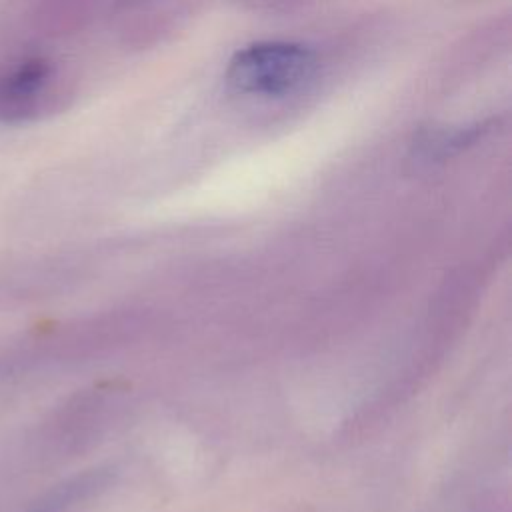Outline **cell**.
Masks as SVG:
<instances>
[{
  "label": "cell",
  "mask_w": 512,
  "mask_h": 512,
  "mask_svg": "<svg viewBox=\"0 0 512 512\" xmlns=\"http://www.w3.org/2000/svg\"><path fill=\"white\" fill-rule=\"evenodd\" d=\"M316 70V54L300 42L264 40L238 50L226 68L228 86L246 96L278 98L300 88Z\"/></svg>",
  "instance_id": "cell-1"
},
{
  "label": "cell",
  "mask_w": 512,
  "mask_h": 512,
  "mask_svg": "<svg viewBox=\"0 0 512 512\" xmlns=\"http://www.w3.org/2000/svg\"><path fill=\"white\" fill-rule=\"evenodd\" d=\"M52 74V62L42 56H28L0 68V122L16 124L34 116Z\"/></svg>",
  "instance_id": "cell-2"
},
{
  "label": "cell",
  "mask_w": 512,
  "mask_h": 512,
  "mask_svg": "<svg viewBox=\"0 0 512 512\" xmlns=\"http://www.w3.org/2000/svg\"><path fill=\"white\" fill-rule=\"evenodd\" d=\"M100 484H102L100 474H86L82 478H74V480L54 488L48 496H44L28 512H66L74 502L82 500L86 494H90Z\"/></svg>",
  "instance_id": "cell-3"
},
{
  "label": "cell",
  "mask_w": 512,
  "mask_h": 512,
  "mask_svg": "<svg viewBox=\"0 0 512 512\" xmlns=\"http://www.w3.org/2000/svg\"><path fill=\"white\" fill-rule=\"evenodd\" d=\"M480 132H482V128L480 130L478 128H458V130H432V132H424L420 136V140H418V148L428 158L446 156V154L456 152V150L464 148L466 144L474 142Z\"/></svg>",
  "instance_id": "cell-4"
}]
</instances>
